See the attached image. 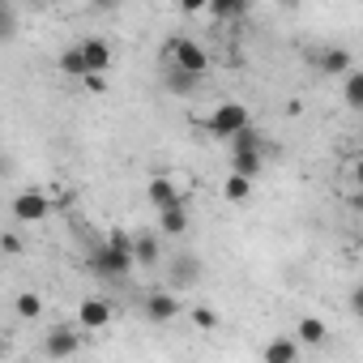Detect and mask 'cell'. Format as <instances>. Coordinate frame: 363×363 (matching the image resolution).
Here are the masks:
<instances>
[{
	"label": "cell",
	"mask_w": 363,
	"mask_h": 363,
	"mask_svg": "<svg viewBox=\"0 0 363 363\" xmlns=\"http://www.w3.org/2000/svg\"><path fill=\"white\" fill-rule=\"evenodd\" d=\"M244 128H248V107L235 103V99L218 103V107L206 116V133H210V137H227V141H235Z\"/></svg>",
	"instance_id": "1"
},
{
	"label": "cell",
	"mask_w": 363,
	"mask_h": 363,
	"mask_svg": "<svg viewBox=\"0 0 363 363\" xmlns=\"http://www.w3.org/2000/svg\"><path fill=\"white\" fill-rule=\"evenodd\" d=\"M206 278V261L197 257V252H171V261H167V291H193L197 282Z\"/></svg>",
	"instance_id": "2"
},
{
	"label": "cell",
	"mask_w": 363,
	"mask_h": 363,
	"mask_svg": "<svg viewBox=\"0 0 363 363\" xmlns=\"http://www.w3.org/2000/svg\"><path fill=\"white\" fill-rule=\"evenodd\" d=\"M90 269H94L99 278L120 282V278H128V274L137 269V257H133V252H120V248H111V244H99V248L90 252Z\"/></svg>",
	"instance_id": "3"
},
{
	"label": "cell",
	"mask_w": 363,
	"mask_h": 363,
	"mask_svg": "<svg viewBox=\"0 0 363 363\" xmlns=\"http://www.w3.org/2000/svg\"><path fill=\"white\" fill-rule=\"evenodd\" d=\"M167 65L206 77V73H210V52H206L197 39H171V43H167Z\"/></svg>",
	"instance_id": "4"
},
{
	"label": "cell",
	"mask_w": 363,
	"mask_h": 363,
	"mask_svg": "<svg viewBox=\"0 0 363 363\" xmlns=\"http://www.w3.org/2000/svg\"><path fill=\"white\" fill-rule=\"evenodd\" d=\"M145 197H150V206L162 214V210H179L184 206V197H179V189H175V179L167 175V171H154L150 175V184H145Z\"/></svg>",
	"instance_id": "5"
},
{
	"label": "cell",
	"mask_w": 363,
	"mask_h": 363,
	"mask_svg": "<svg viewBox=\"0 0 363 363\" xmlns=\"http://www.w3.org/2000/svg\"><path fill=\"white\" fill-rule=\"evenodd\" d=\"M52 210H56L52 197L39 193V189H26V193L13 197V218H18V223H39V218H48Z\"/></svg>",
	"instance_id": "6"
},
{
	"label": "cell",
	"mask_w": 363,
	"mask_h": 363,
	"mask_svg": "<svg viewBox=\"0 0 363 363\" xmlns=\"http://www.w3.org/2000/svg\"><path fill=\"white\" fill-rule=\"evenodd\" d=\"M141 312H145V320L167 325V320L179 316V299H175V291H150V295L141 299Z\"/></svg>",
	"instance_id": "7"
},
{
	"label": "cell",
	"mask_w": 363,
	"mask_h": 363,
	"mask_svg": "<svg viewBox=\"0 0 363 363\" xmlns=\"http://www.w3.org/2000/svg\"><path fill=\"white\" fill-rule=\"evenodd\" d=\"M82 350V337H77V329H69V325H56V329H48V337H43V354L48 359H73Z\"/></svg>",
	"instance_id": "8"
},
{
	"label": "cell",
	"mask_w": 363,
	"mask_h": 363,
	"mask_svg": "<svg viewBox=\"0 0 363 363\" xmlns=\"http://www.w3.org/2000/svg\"><path fill=\"white\" fill-rule=\"evenodd\" d=\"M82 56H86V69H90V77H107V69H111V43H107L103 35H90V39H82Z\"/></svg>",
	"instance_id": "9"
},
{
	"label": "cell",
	"mask_w": 363,
	"mask_h": 363,
	"mask_svg": "<svg viewBox=\"0 0 363 363\" xmlns=\"http://www.w3.org/2000/svg\"><path fill=\"white\" fill-rule=\"evenodd\" d=\"M111 299H99V295H90V299H82L77 303V325L82 329H103L107 320H111Z\"/></svg>",
	"instance_id": "10"
},
{
	"label": "cell",
	"mask_w": 363,
	"mask_h": 363,
	"mask_svg": "<svg viewBox=\"0 0 363 363\" xmlns=\"http://www.w3.org/2000/svg\"><path fill=\"white\" fill-rule=\"evenodd\" d=\"M201 82H206V77H197V73H189V69H175V65H167V69H162V90H171V94H179V99L197 94V90H201Z\"/></svg>",
	"instance_id": "11"
},
{
	"label": "cell",
	"mask_w": 363,
	"mask_h": 363,
	"mask_svg": "<svg viewBox=\"0 0 363 363\" xmlns=\"http://www.w3.org/2000/svg\"><path fill=\"white\" fill-rule=\"evenodd\" d=\"M312 65H316L325 77H346L354 60H350V52H346V48H325V52H316V56H312Z\"/></svg>",
	"instance_id": "12"
},
{
	"label": "cell",
	"mask_w": 363,
	"mask_h": 363,
	"mask_svg": "<svg viewBox=\"0 0 363 363\" xmlns=\"http://www.w3.org/2000/svg\"><path fill=\"white\" fill-rule=\"evenodd\" d=\"M248 0H210V5H206V13L214 18V22H244L248 18Z\"/></svg>",
	"instance_id": "13"
},
{
	"label": "cell",
	"mask_w": 363,
	"mask_h": 363,
	"mask_svg": "<svg viewBox=\"0 0 363 363\" xmlns=\"http://www.w3.org/2000/svg\"><path fill=\"white\" fill-rule=\"evenodd\" d=\"M133 257H137V265H141V269H154V265L162 261V244H158V235H137Z\"/></svg>",
	"instance_id": "14"
},
{
	"label": "cell",
	"mask_w": 363,
	"mask_h": 363,
	"mask_svg": "<svg viewBox=\"0 0 363 363\" xmlns=\"http://www.w3.org/2000/svg\"><path fill=\"white\" fill-rule=\"evenodd\" d=\"M299 359V337H274L265 342V363H295Z\"/></svg>",
	"instance_id": "15"
},
{
	"label": "cell",
	"mask_w": 363,
	"mask_h": 363,
	"mask_svg": "<svg viewBox=\"0 0 363 363\" xmlns=\"http://www.w3.org/2000/svg\"><path fill=\"white\" fill-rule=\"evenodd\" d=\"M342 103H346L350 111H363V69H350V73L342 77Z\"/></svg>",
	"instance_id": "16"
},
{
	"label": "cell",
	"mask_w": 363,
	"mask_h": 363,
	"mask_svg": "<svg viewBox=\"0 0 363 363\" xmlns=\"http://www.w3.org/2000/svg\"><path fill=\"white\" fill-rule=\"evenodd\" d=\"M184 231H189V210H184V206L158 214V235H171V240H175V235H184Z\"/></svg>",
	"instance_id": "17"
},
{
	"label": "cell",
	"mask_w": 363,
	"mask_h": 363,
	"mask_svg": "<svg viewBox=\"0 0 363 363\" xmlns=\"http://www.w3.org/2000/svg\"><path fill=\"white\" fill-rule=\"evenodd\" d=\"M56 65H60V73H65V77H90V69H86V56H82V43L65 48Z\"/></svg>",
	"instance_id": "18"
},
{
	"label": "cell",
	"mask_w": 363,
	"mask_h": 363,
	"mask_svg": "<svg viewBox=\"0 0 363 363\" xmlns=\"http://www.w3.org/2000/svg\"><path fill=\"white\" fill-rule=\"evenodd\" d=\"M231 154H269V145H265V137H261V128H244L235 141H231Z\"/></svg>",
	"instance_id": "19"
},
{
	"label": "cell",
	"mask_w": 363,
	"mask_h": 363,
	"mask_svg": "<svg viewBox=\"0 0 363 363\" xmlns=\"http://www.w3.org/2000/svg\"><path fill=\"white\" fill-rule=\"evenodd\" d=\"M261 171H265V154H231V175L257 179Z\"/></svg>",
	"instance_id": "20"
},
{
	"label": "cell",
	"mask_w": 363,
	"mask_h": 363,
	"mask_svg": "<svg viewBox=\"0 0 363 363\" xmlns=\"http://www.w3.org/2000/svg\"><path fill=\"white\" fill-rule=\"evenodd\" d=\"M223 197H227L231 206H244V201L252 197V179H244V175H227V179H223Z\"/></svg>",
	"instance_id": "21"
},
{
	"label": "cell",
	"mask_w": 363,
	"mask_h": 363,
	"mask_svg": "<svg viewBox=\"0 0 363 363\" xmlns=\"http://www.w3.org/2000/svg\"><path fill=\"white\" fill-rule=\"evenodd\" d=\"M295 337H299V342H308V346H325L329 329H325V320H316V316H303V320H299V329H295Z\"/></svg>",
	"instance_id": "22"
},
{
	"label": "cell",
	"mask_w": 363,
	"mask_h": 363,
	"mask_svg": "<svg viewBox=\"0 0 363 363\" xmlns=\"http://www.w3.org/2000/svg\"><path fill=\"white\" fill-rule=\"evenodd\" d=\"M13 312H18L22 320H39V316H43V299H39L35 291H22V295L13 299Z\"/></svg>",
	"instance_id": "23"
},
{
	"label": "cell",
	"mask_w": 363,
	"mask_h": 363,
	"mask_svg": "<svg viewBox=\"0 0 363 363\" xmlns=\"http://www.w3.org/2000/svg\"><path fill=\"white\" fill-rule=\"evenodd\" d=\"M18 35V9L9 0H0V39H13Z\"/></svg>",
	"instance_id": "24"
},
{
	"label": "cell",
	"mask_w": 363,
	"mask_h": 363,
	"mask_svg": "<svg viewBox=\"0 0 363 363\" xmlns=\"http://www.w3.org/2000/svg\"><path fill=\"white\" fill-rule=\"evenodd\" d=\"M193 325H197V329H218V312H214L210 303H197V308H193Z\"/></svg>",
	"instance_id": "25"
},
{
	"label": "cell",
	"mask_w": 363,
	"mask_h": 363,
	"mask_svg": "<svg viewBox=\"0 0 363 363\" xmlns=\"http://www.w3.org/2000/svg\"><path fill=\"white\" fill-rule=\"evenodd\" d=\"M346 308H350V312H354V316L363 320V282H359V286L350 291V299H346Z\"/></svg>",
	"instance_id": "26"
},
{
	"label": "cell",
	"mask_w": 363,
	"mask_h": 363,
	"mask_svg": "<svg viewBox=\"0 0 363 363\" xmlns=\"http://www.w3.org/2000/svg\"><path fill=\"white\" fill-rule=\"evenodd\" d=\"M5 252H9V257H18V252H22V235H18V231H9V235H5Z\"/></svg>",
	"instance_id": "27"
},
{
	"label": "cell",
	"mask_w": 363,
	"mask_h": 363,
	"mask_svg": "<svg viewBox=\"0 0 363 363\" xmlns=\"http://www.w3.org/2000/svg\"><path fill=\"white\" fill-rule=\"evenodd\" d=\"M86 90H94V94H103V90H107V77H86Z\"/></svg>",
	"instance_id": "28"
},
{
	"label": "cell",
	"mask_w": 363,
	"mask_h": 363,
	"mask_svg": "<svg viewBox=\"0 0 363 363\" xmlns=\"http://www.w3.org/2000/svg\"><path fill=\"white\" fill-rule=\"evenodd\" d=\"M350 210H359V214H363V189H359V193L350 197Z\"/></svg>",
	"instance_id": "29"
},
{
	"label": "cell",
	"mask_w": 363,
	"mask_h": 363,
	"mask_svg": "<svg viewBox=\"0 0 363 363\" xmlns=\"http://www.w3.org/2000/svg\"><path fill=\"white\" fill-rule=\"evenodd\" d=\"M354 184H359V189H363V158H359V162H354Z\"/></svg>",
	"instance_id": "30"
},
{
	"label": "cell",
	"mask_w": 363,
	"mask_h": 363,
	"mask_svg": "<svg viewBox=\"0 0 363 363\" xmlns=\"http://www.w3.org/2000/svg\"><path fill=\"white\" fill-rule=\"evenodd\" d=\"M359 244H363V240H359Z\"/></svg>",
	"instance_id": "31"
}]
</instances>
